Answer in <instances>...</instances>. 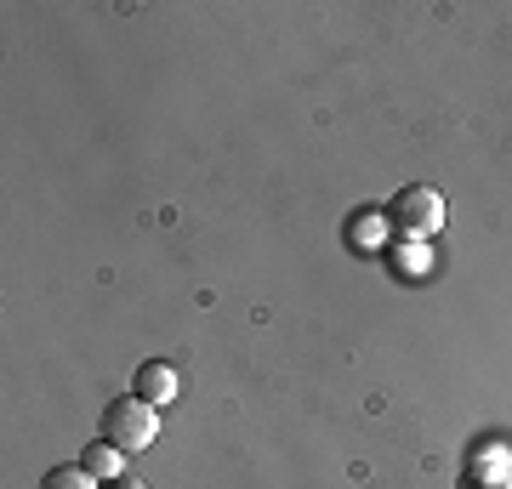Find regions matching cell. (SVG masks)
<instances>
[{
	"mask_svg": "<svg viewBox=\"0 0 512 489\" xmlns=\"http://www.w3.org/2000/svg\"><path fill=\"white\" fill-rule=\"evenodd\" d=\"M387 239V211H376V205H365V211H353L348 217V251L359 256H376Z\"/></svg>",
	"mask_w": 512,
	"mask_h": 489,
	"instance_id": "5b68a950",
	"label": "cell"
},
{
	"mask_svg": "<svg viewBox=\"0 0 512 489\" xmlns=\"http://www.w3.org/2000/svg\"><path fill=\"white\" fill-rule=\"evenodd\" d=\"M120 455H126V450H114V444H103V438H97V444H86L80 467L92 472L97 484H114V478H126V472H120Z\"/></svg>",
	"mask_w": 512,
	"mask_h": 489,
	"instance_id": "52a82bcc",
	"label": "cell"
},
{
	"mask_svg": "<svg viewBox=\"0 0 512 489\" xmlns=\"http://www.w3.org/2000/svg\"><path fill=\"white\" fill-rule=\"evenodd\" d=\"M103 489H148V484H137V478H114V484H103Z\"/></svg>",
	"mask_w": 512,
	"mask_h": 489,
	"instance_id": "9c48e42d",
	"label": "cell"
},
{
	"mask_svg": "<svg viewBox=\"0 0 512 489\" xmlns=\"http://www.w3.org/2000/svg\"><path fill=\"white\" fill-rule=\"evenodd\" d=\"M507 461H512V438H507Z\"/></svg>",
	"mask_w": 512,
	"mask_h": 489,
	"instance_id": "30bf717a",
	"label": "cell"
},
{
	"mask_svg": "<svg viewBox=\"0 0 512 489\" xmlns=\"http://www.w3.org/2000/svg\"><path fill=\"white\" fill-rule=\"evenodd\" d=\"M393 273H399V279H427V273H433L427 239H399V245H393Z\"/></svg>",
	"mask_w": 512,
	"mask_h": 489,
	"instance_id": "8992f818",
	"label": "cell"
},
{
	"mask_svg": "<svg viewBox=\"0 0 512 489\" xmlns=\"http://www.w3.org/2000/svg\"><path fill=\"white\" fill-rule=\"evenodd\" d=\"M461 489H512V461H507V444H501V450L473 455V467H467Z\"/></svg>",
	"mask_w": 512,
	"mask_h": 489,
	"instance_id": "277c9868",
	"label": "cell"
},
{
	"mask_svg": "<svg viewBox=\"0 0 512 489\" xmlns=\"http://www.w3.org/2000/svg\"><path fill=\"white\" fill-rule=\"evenodd\" d=\"M97 438L114 444V450H126V455L131 450H148V444L160 438V410H154L148 399H137V393H131V399H114L109 410H103Z\"/></svg>",
	"mask_w": 512,
	"mask_h": 489,
	"instance_id": "6da1fadb",
	"label": "cell"
},
{
	"mask_svg": "<svg viewBox=\"0 0 512 489\" xmlns=\"http://www.w3.org/2000/svg\"><path fill=\"white\" fill-rule=\"evenodd\" d=\"M40 489H103V484H97L92 472L74 461V467H52L46 478H40Z\"/></svg>",
	"mask_w": 512,
	"mask_h": 489,
	"instance_id": "ba28073f",
	"label": "cell"
},
{
	"mask_svg": "<svg viewBox=\"0 0 512 489\" xmlns=\"http://www.w3.org/2000/svg\"><path fill=\"white\" fill-rule=\"evenodd\" d=\"M131 393H137V399H148L154 410H165V404L177 399V370H171L165 359L137 364V381H131Z\"/></svg>",
	"mask_w": 512,
	"mask_h": 489,
	"instance_id": "3957f363",
	"label": "cell"
},
{
	"mask_svg": "<svg viewBox=\"0 0 512 489\" xmlns=\"http://www.w3.org/2000/svg\"><path fill=\"white\" fill-rule=\"evenodd\" d=\"M387 228L399 239H433L444 228V194L439 188H421V182L399 188L393 205H387Z\"/></svg>",
	"mask_w": 512,
	"mask_h": 489,
	"instance_id": "7a4b0ae2",
	"label": "cell"
}]
</instances>
